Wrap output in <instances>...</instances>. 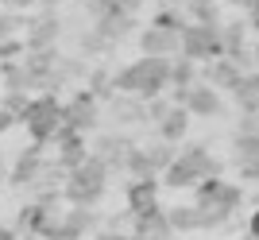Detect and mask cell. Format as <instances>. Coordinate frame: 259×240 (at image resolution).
Instances as JSON below:
<instances>
[{
	"instance_id": "10",
	"label": "cell",
	"mask_w": 259,
	"mask_h": 240,
	"mask_svg": "<svg viewBox=\"0 0 259 240\" xmlns=\"http://www.w3.org/2000/svg\"><path fill=\"white\" fill-rule=\"evenodd\" d=\"M43 151H47L43 143H27V147L16 151V159L8 163V186H12V190H27V194L35 190L39 171H43V163H47Z\"/></svg>"
},
{
	"instance_id": "28",
	"label": "cell",
	"mask_w": 259,
	"mask_h": 240,
	"mask_svg": "<svg viewBox=\"0 0 259 240\" xmlns=\"http://www.w3.org/2000/svg\"><path fill=\"white\" fill-rule=\"evenodd\" d=\"M124 175L128 178H159L151 171V159H147V151H143L140 143H136V147L128 151V159H124Z\"/></svg>"
},
{
	"instance_id": "47",
	"label": "cell",
	"mask_w": 259,
	"mask_h": 240,
	"mask_svg": "<svg viewBox=\"0 0 259 240\" xmlns=\"http://www.w3.org/2000/svg\"><path fill=\"white\" fill-rule=\"evenodd\" d=\"M213 4H217V0H213Z\"/></svg>"
},
{
	"instance_id": "37",
	"label": "cell",
	"mask_w": 259,
	"mask_h": 240,
	"mask_svg": "<svg viewBox=\"0 0 259 240\" xmlns=\"http://www.w3.org/2000/svg\"><path fill=\"white\" fill-rule=\"evenodd\" d=\"M16 124H20V116H16V112H8L4 105H0V136H4V132H12Z\"/></svg>"
},
{
	"instance_id": "6",
	"label": "cell",
	"mask_w": 259,
	"mask_h": 240,
	"mask_svg": "<svg viewBox=\"0 0 259 240\" xmlns=\"http://www.w3.org/2000/svg\"><path fill=\"white\" fill-rule=\"evenodd\" d=\"M178 55L190 62H213L221 58V31L205 23H186L178 35Z\"/></svg>"
},
{
	"instance_id": "17",
	"label": "cell",
	"mask_w": 259,
	"mask_h": 240,
	"mask_svg": "<svg viewBox=\"0 0 259 240\" xmlns=\"http://www.w3.org/2000/svg\"><path fill=\"white\" fill-rule=\"evenodd\" d=\"M232 167H236L240 182H259V132L232 136Z\"/></svg>"
},
{
	"instance_id": "19",
	"label": "cell",
	"mask_w": 259,
	"mask_h": 240,
	"mask_svg": "<svg viewBox=\"0 0 259 240\" xmlns=\"http://www.w3.org/2000/svg\"><path fill=\"white\" fill-rule=\"evenodd\" d=\"M93 27H97V35L112 47V51H116L120 43H128L132 35H136L140 16H105V20H93Z\"/></svg>"
},
{
	"instance_id": "8",
	"label": "cell",
	"mask_w": 259,
	"mask_h": 240,
	"mask_svg": "<svg viewBox=\"0 0 259 240\" xmlns=\"http://www.w3.org/2000/svg\"><path fill=\"white\" fill-rule=\"evenodd\" d=\"M132 147H136V140H132L128 132L108 128V132H97V136H93L89 155H93V159H101V163L108 167V175H124V159H128Z\"/></svg>"
},
{
	"instance_id": "22",
	"label": "cell",
	"mask_w": 259,
	"mask_h": 240,
	"mask_svg": "<svg viewBox=\"0 0 259 240\" xmlns=\"http://www.w3.org/2000/svg\"><path fill=\"white\" fill-rule=\"evenodd\" d=\"M155 132H159V140H162V143H174V147H178V143L186 140V132H190V112L174 105V109L166 112L159 124H155Z\"/></svg>"
},
{
	"instance_id": "40",
	"label": "cell",
	"mask_w": 259,
	"mask_h": 240,
	"mask_svg": "<svg viewBox=\"0 0 259 240\" xmlns=\"http://www.w3.org/2000/svg\"><path fill=\"white\" fill-rule=\"evenodd\" d=\"M228 4H232V8H240V12H248L251 4H255V0H228Z\"/></svg>"
},
{
	"instance_id": "23",
	"label": "cell",
	"mask_w": 259,
	"mask_h": 240,
	"mask_svg": "<svg viewBox=\"0 0 259 240\" xmlns=\"http://www.w3.org/2000/svg\"><path fill=\"white\" fill-rule=\"evenodd\" d=\"M232 97H236L240 112L259 109V70H244V74H240V82L232 86Z\"/></svg>"
},
{
	"instance_id": "44",
	"label": "cell",
	"mask_w": 259,
	"mask_h": 240,
	"mask_svg": "<svg viewBox=\"0 0 259 240\" xmlns=\"http://www.w3.org/2000/svg\"><path fill=\"white\" fill-rule=\"evenodd\" d=\"M20 240H43V236H35V232H23V236Z\"/></svg>"
},
{
	"instance_id": "13",
	"label": "cell",
	"mask_w": 259,
	"mask_h": 240,
	"mask_svg": "<svg viewBox=\"0 0 259 240\" xmlns=\"http://www.w3.org/2000/svg\"><path fill=\"white\" fill-rule=\"evenodd\" d=\"M221 55L240 62L244 70H255L251 66V47H248V23L244 20H221Z\"/></svg>"
},
{
	"instance_id": "14",
	"label": "cell",
	"mask_w": 259,
	"mask_h": 240,
	"mask_svg": "<svg viewBox=\"0 0 259 240\" xmlns=\"http://www.w3.org/2000/svg\"><path fill=\"white\" fill-rule=\"evenodd\" d=\"M51 147H54V163L62 167V171H74L77 163L89 159V136H77V132H70V128H58Z\"/></svg>"
},
{
	"instance_id": "43",
	"label": "cell",
	"mask_w": 259,
	"mask_h": 240,
	"mask_svg": "<svg viewBox=\"0 0 259 240\" xmlns=\"http://www.w3.org/2000/svg\"><path fill=\"white\" fill-rule=\"evenodd\" d=\"M0 178H8V159L0 155Z\"/></svg>"
},
{
	"instance_id": "9",
	"label": "cell",
	"mask_w": 259,
	"mask_h": 240,
	"mask_svg": "<svg viewBox=\"0 0 259 240\" xmlns=\"http://www.w3.org/2000/svg\"><path fill=\"white\" fill-rule=\"evenodd\" d=\"M66 35V23L58 12H39L35 20H27V31H23V47L27 55H39V51H58V39Z\"/></svg>"
},
{
	"instance_id": "31",
	"label": "cell",
	"mask_w": 259,
	"mask_h": 240,
	"mask_svg": "<svg viewBox=\"0 0 259 240\" xmlns=\"http://www.w3.org/2000/svg\"><path fill=\"white\" fill-rule=\"evenodd\" d=\"M20 27H27V20H23L20 12H0V43H4V39H16Z\"/></svg>"
},
{
	"instance_id": "41",
	"label": "cell",
	"mask_w": 259,
	"mask_h": 240,
	"mask_svg": "<svg viewBox=\"0 0 259 240\" xmlns=\"http://www.w3.org/2000/svg\"><path fill=\"white\" fill-rule=\"evenodd\" d=\"M8 4H16V8H31V4H39V0H8Z\"/></svg>"
},
{
	"instance_id": "12",
	"label": "cell",
	"mask_w": 259,
	"mask_h": 240,
	"mask_svg": "<svg viewBox=\"0 0 259 240\" xmlns=\"http://www.w3.org/2000/svg\"><path fill=\"white\" fill-rule=\"evenodd\" d=\"M174 105H178V109H186L190 116H201V120H213V116H221V112H225L221 93H217L213 86H205V82H194V86L186 89Z\"/></svg>"
},
{
	"instance_id": "7",
	"label": "cell",
	"mask_w": 259,
	"mask_h": 240,
	"mask_svg": "<svg viewBox=\"0 0 259 240\" xmlns=\"http://www.w3.org/2000/svg\"><path fill=\"white\" fill-rule=\"evenodd\" d=\"M97 124H101V101L89 89H77L70 101H62V128L89 136V132H97Z\"/></svg>"
},
{
	"instance_id": "3",
	"label": "cell",
	"mask_w": 259,
	"mask_h": 240,
	"mask_svg": "<svg viewBox=\"0 0 259 240\" xmlns=\"http://www.w3.org/2000/svg\"><path fill=\"white\" fill-rule=\"evenodd\" d=\"M108 167L101 163V159H93L89 155L85 163H77L74 171H66V182H62V202H70V206H89L97 209V202L108 194Z\"/></svg>"
},
{
	"instance_id": "1",
	"label": "cell",
	"mask_w": 259,
	"mask_h": 240,
	"mask_svg": "<svg viewBox=\"0 0 259 240\" xmlns=\"http://www.w3.org/2000/svg\"><path fill=\"white\" fill-rule=\"evenodd\" d=\"M170 89V58H147L140 55L136 62L120 66L112 74V93H128L140 101H155Z\"/></svg>"
},
{
	"instance_id": "30",
	"label": "cell",
	"mask_w": 259,
	"mask_h": 240,
	"mask_svg": "<svg viewBox=\"0 0 259 240\" xmlns=\"http://www.w3.org/2000/svg\"><path fill=\"white\" fill-rule=\"evenodd\" d=\"M151 23H159V27H166V31H178L182 35V27H186V12L182 8H162V12H155V20Z\"/></svg>"
},
{
	"instance_id": "11",
	"label": "cell",
	"mask_w": 259,
	"mask_h": 240,
	"mask_svg": "<svg viewBox=\"0 0 259 240\" xmlns=\"http://www.w3.org/2000/svg\"><path fill=\"white\" fill-rule=\"evenodd\" d=\"M101 109H105V116L112 120V128H120V132L143 128V124H147V101L128 97V93H112Z\"/></svg>"
},
{
	"instance_id": "42",
	"label": "cell",
	"mask_w": 259,
	"mask_h": 240,
	"mask_svg": "<svg viewBox=\"0 0 259 240\" xmlns=\"http://www.w3.org/2000/svg\"><path fill=\"white\" fill-rule=\"evenodd\" d=\"M39 4H43V8H51V12H54V8H58V4H66V0H39Z\"/></svg>"
},
{
	"instance_id": "15",
	"label": "cell",
	"mask_w": 259,
	"mask_h": 240,
	"mask_svg": "<svg viewBox=\"0 0 259 240\" xmlns=\"http://www.w3.org/2000/svg\"><path fill=\"white\" fill-rule=\"evenodd\" d=\"M132 240H170L174 229H170V221H166V209L155 202L151 209H143V213H136L132 217Z\"/></svg>"
},
{
	"instance_id": "39",
	"label": "cell",
	"mask_w": 259,
	"mask_h": 240,
	"mask_svg": "<svg viewBox=\"0 0 259 240\" xmlns=\"http://www.w3.org/2000/svg\"><path fill=\"white\" fill-rule=\"evenodd\" d=\"M0 240H20V232L12 229V225H0Z\"/></svg>"
},
{
	"instance_id": "25",
	"label": "cell",
	"mask_w": 259,
	"mask_h": 240,
	"mask_svg": "<svg viewBox=\"0 0 259 240\" xmlns=\"http://www.w3.org/2000/svg\"><path fill=\"white\" fill-rule=\"evenodd\" d=\"M166 221H170L174 232H201V209L197 206H170Z\"/></svg>"
},
{
	"instance_id": "45",
	"label": "cell",
	"mask_w": 259,
	"mask_h": 240,
	"mask_svg": "<svg viewBox=\"0 0 259 240\" xmlns=\"http://www.w3.org/2000/svg\"><path fill=\"white\" fill-rule=\"evenodd\" d=\"M170 4H174V8H182V4H186V0H170Z\"/></svg>"
},
{
	"instance_id": "18",
	"label": "cell",
	"mask_w": 259,
	"mask_h": 240,
	"mask_svg": "<svg viewBox=\"0 0 259 240\" xmlns=\"http://www.w3.org/2000/svg\"><path fill=\"white\" fill-rule=\"evenodd\" d=\"M159 190H162L159 178H128L124 182V209H128L132 217L143 213V209H151L159 202Z\"/></svg>"
},
{
	"instance_id": "36",
	"label": "cell",
	"mask_w": 259,
	"mask_h": 240,
	"mask_svg": "<svg viewBox=\"0 0 259 240\" xmlns=\"http://www.w3.org/2000/svg\"><path fill=\"white\" fill-rule=\"evenodd\" d=\"M89 240H132V232H124V229H97Z\"/></svg>"
},
{
	"instance_id": "21",
	"label": "cell",
	"mask_w": 259,
	"mask_h": 240,
	"mask_svg": "<svg viewBox=\"0 0 259 240\" xmlns=\"http://www.w3.org/2000/svg\"><path fill=\"white\" fill-rule=\"evenodd\" d=\"M143 0H81V12L89 20H105V16H140Z\"/></svg>"
},
{
	"instance_id": "34",
	"label": "cell",
	"mask_w": 259,
	"mask_h": 240,
	"mask_svg": "<svg viewBox=\"0 0 259 240\" xmlns=\"http://www.w3.org/2000/svg\"><path fill=\"white\" fill-rule=\"evenodd\" d=\"M255 132H259V112H240L236 136H255Z\"/></svg>"
},
{
	"instance_id": "4",
	"label": "cell",
	"mask_w": 259,
	"mask_h": 240,
	"mask_svg": "<svg viewBox=\"0 0 259 240\" xmlns=\"http://www.w3.org/2000/svg\"><path fill=\"white\" fill-rule=\"evenodd\" d=\"M101 229V213L97 209H89V206H58L47 213L43 221V229L35 232V236H43V240H85L93 236V232Z\"/></svg>"
},
{
	"instance_id": "33",
	"label": "cell",
	"mask_w": 259,
	"mask_h": 240,
	"mask_svg": "<svg viewBox=\"0 0 259 240\" xmlns=\"http://www.w3.org/2000/svg\"><path fill=\"white\" fill-rule=\"evenodd\" d=\"M174 105L166 97H155V101H147V124H159L162 116H166V112H170Z\"/></svg>"
},
{
	"instance_id": "38",
	"label": "cell",
	"mask_w": 259,
	"mask_h": 240,
	"mask_svg": "<svg viewBox=\"0 0 259 240\" xmlns=\"http://www.w3.org/2000/svg\"><path fill=\"white\" fill-rule=\"evenodd\" d=\"M248 240H259V209L255 213H248V232H244Z\"/></svg>"
},
{
	"instance_id": "29",
	"label": "cell",
	"mask_w": 259,
	"mask_h": 240,
	"mask_svg": "<svg viewBox=\"0 0 259 240\" xmlns=\"http://www.w3.org/2000/svg\"><path fill=\"white\" fill-rule=\"evenodd\" d=\"M143 151H147V159H151V171H155V175H162V171H166V167L174 163L178 147H174V143H162V140H155V143H147Z\"/></svg>"
},
{
	"instance_id": "27",
	"label": "cell",
	"mask_w": 259,
	"mask_h": 240,
	"mask_svg": "<svg viewBox=\"0 0 259 240\" xmlns=\"http://www.w3.org/2000/svg\"><path fill=\"white\" fill-rule=\"evenodd\" d=\"M47 213H51L47 206L27 202V206L20 209V217H16V232H39V229H43V221H47Z\"/></svg>"
},
{
	"instance_id": "24",
	"label": "cell",
	"mask_w": 259,
	"mask_h": 240,
	"mask_svg": "<svg viewBox=\"0 0 259 240\" xmlns=\"http://www.w3.org/2000/svg\"><path fill=\"white\" fill-rule=\"evenodd\" d=\"M186 23H205V27H221V8L213 0H186L182 4Z\"/></svg>"
},
{
	"instance_id": "20",
	"label": "cell",
	"mask_w": 259,
	"mask_h": 240,
	"mask_svg": "<svg viewBox=\"0 0 259 240\" xmlns=\"http://www.w3.org/2000/svg\"><path fill=\"white\" fill-rule=\"evenodd\" d=\"M240 74H244V66L232 62V58H213V62H205V86H213L217 93H232V86L240 82Z\"/></svg>"
},
{
	"instance_id": "35",
	"label": "cell",
	"mask_w": 259,
	"mask_h": 240,
	"mask_svg": "<svg viewBox=\"0 0 259 240\" xmlns=\"http://www.w3.org/2000/svg\"><path fill=\"white\" fill-rule=\"evenodd\" d=\"M27 101H31L27 93H8V89H4V101H0V105H4L8 112H16V116H20V112L27 109Z\"/></svg>"
},
{
	"instance_id": "48",
	"label": "cell",
	"mask_w": 259,
	"mask_h": 240,
	"mask_svg": "<svg viewBox=\"0 0 259 240\" xmlns=\"http://www.w3.org/2000/svg\"><path fill=\"white\" fill-rule=\"evenodd\" d=\"M255 112H259V109H255Z\"/></svg>"
},
{
	"instance_id": "16",
	"label": "cell",
	"mask_w": 259,
	"mask_h": 240,
	"mask_svg": "<svg viewBox=\"0 0 259 240\" xmlns=\"http://www.w3.org/2000/svg\"><path fill=\"white\" fill-rule=\"evenodd\" d=\"M136 43L147 58H174L178 55V31H166L159 23H147L136 31Z\"/></svg>"
},
{
	"instance_id": "5",
	"label": "cell",
	"mask_w": 259,
	"mask_h": 240,
	"mask_svg": "<svg viewBox=\"0 0 259 240\" xmlns=\"http://www.w3.org/2000/svg\"><path fill=\"white\" fill-rule=\"evenodd\" d=\"M20 124L27 128L31 143H43L47 147L58 136V128H62V97L58 93H35L27 101V109L20 112Z\"/></svg>"
},
{
	"instance_id": "2",
	"label": "cell",
	"mask_w": 259,
	"mask_h": 240,
	"mask_svg": "<svg viewBox=\"0 0 259 240\" xmlns=\"http://www.w3.org/2000/svg\"><path fill=\"white\" fill-rule=\"evenodd\" d=\"M221 175V159L209 151V143H186L182 151L174 155V163L162 171V186L170 190H194L201 178Z\"/></svg>"
},
{
	"instance_id": "32",
	"label": "cell",
	"mask_w": 259,
	"mask_h": 240,
	"mask_svg": "<svg viewBox=\"0 0 259 240\" xmlns=\"http://www.w3.org/2000/svg\"><path fill=\"white\" fill-rule=\"evenodd\" d=\"M16 55H27L23 35H16V39H4V43H0V62H16Z\"/></svg>"
},
{
	"instance_id": "26",
	"label": "cell",
	"mask_w": 259,
	"mask_h": 240,
	"mask_svg": "<svg viewBox=\"0 0 259 240\" xmlns=\"http://www.w3.org/2000/svg\"><path fill=\"white\" fill-rule=\"evenodd\" d=\"M197 82V62L190 58H170V93H186V89Z\"/></svg>"
},
{
	"instance_id": "46",
	"label": "cell",
	"mask_w": 259,
	"mask_h": 240,
	"mask_svg": "<svg viewBox=\"0 0 259 240\" xmlns=\"http://www.w3.org/2000/svg\"><path fill=\"white\" fill-rule=\"evenodd\" d=\"M0 4H8V0H0Z\"/></svg>"
}]
</instances>
